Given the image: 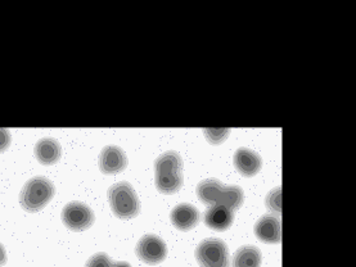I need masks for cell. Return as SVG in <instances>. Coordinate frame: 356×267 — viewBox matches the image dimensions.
Wrapping results in <instances>:
<instances>
[{
	"instance_id": "6da1fadb",
	"label": "cell",
	"mask_w": 356,
	"mask_h": 267,
	"mask_svg": "<svg viewBox=\"0 0 356 267\" xmlns=\"http://www.w3.org/2000/svg\"><path fill=\"white\" fill-rule=\"evenodd\" d=\"M197 195L207 206L221 204L237 211L242 207L245 193L237 185H224L216 179H206L197 185Z\"/></svg>"
},
{
	"instance_id": "7a4b0ae2",
	"label": "cell",
	"mask_w": 356,
	"mask_h": 267,
	"mask_svg": "<svg viewBox=\"0 0 356 267\" xmlns=\"http://www.w3.org/2000/svg\"><path fill=\"white\" fill-rule=\"evenodd\" d=\"M54 185L44 176H35L24 185L19 193V203L29 212H38L48 206L54 197Z\"/></svg>"
},
{
	"instance_id": "3957f363",
	"label": "cell",
	"mask_w": 356,
	"mask_h": 267,
	"mask_svg": "<svg viewBox=\"0 0 356 267\" xmlns=\"http://www.w3.org/2000/svg\"><path fill=\"white\" fill-rule=\"evenodd\" d=\"M111 209L121 220H130L139 215L140 203L136 189L127 181L112 185L108 189Z\"/></svg>"
},
{
	"instance_id": "277c9868",
	"label": "cell",
	"mask_w": 356,
	"mask_h": 267,
	"mask_svg": "<svg viewBox=\"0 0 356 267\" xmlns=\"http://www.w3.org/2000/svg\"><path fill=\"white\" fill-rule=\"evenodd\" d=\"M195 259L201 267H230L228 245L216 238L200 243L195 250Z\"/></svg>"
},
{
	"instance_id": "5b68a950",
	"label": "cell",
	"mask_w": 356,
	"mask_h": 267,
	"mask_svg": "<svg viewBox=\"0 0 356 267\" xmlns=\"http://www.w3.org/2000/svg\"><path fill=\"white\" fill-rule=\"evenodd\" d=\"M94 212L83 202H70L62 211V221L70 230L84 232L93 225Z\"/></svg>"
},
{
	"instance_id": "8992f818",
	"label": "cell",
	"mask_w": 356,
	"mask_h": 267,
	"mask_svg": "<svg viewBox=\"0 0 356 267\" xmlns=\"http://www.w3.org/2000/svg\"><path fill=\"white\" fill-rule=\"evenodd\" d=\"M136 252L140 261L148 265H159L166 259L168 247L160 236L147 234L136 244Z\"/></svg>"
},
{
	"instance_id": "52a82bcc",
	"label": "cell",
	"mask_w": 356,
	"mask_h": 267,
	"mask_svg": "<svg viewBox=\"0 0 356 267\" xmlns=\"http://www.w3.org/2000/svg\"><path fill=\"white\" fill-rule=\"evenodd\" d=\"M127 166L125 152L118 145H107L99 156V168L106 175H116L122 172Z\"/></svg>"
},
{
	"instance_id": "ba28073f",
	"label": "cell",
	"mask_w": 356,
	"mask_h": 267,
	"mask_svg": "<svg viewBox=\"0 0 356 267\" xmlns=\"http://www.w3.org/2000/svg\"><path fill=\"white\" fill-rule=\"evenodd\" d=\"M200 218H201V215H200L198 209L189 203L179 204L170 213V220H171L172 225L181 232H188V230L195 227L200 222Z\"/></svg>"
},
{
	"instance_id": "9c48e42d",
	"label": "cell",
	"mask_w": 356,
	"mask_h": 267,
	"mask_svg": "<svg viewBox=\"0 0 356 267\" xmlns=\"http://www.w3.org/2000/svg\"><path fill=\"white\" fill-rule=\"evenodd\" d=\"M256 236L264 243L280 244L282 241V225L278 217L265 215L254 225Z\"/></svg>"
},
{
	"instance_id": "30bf717a",
	"label": "cell",
	"mask_w": 356,
	"mask_h": 267,
	"mask_svg": "<svg viewBox=\"0 0 356 267\" xmlns=\"http://www.w3.org/2000/svg\"><path fill=\"white\" fill-rule=\"evenodd\" d=\"M234 166L246 177L254 176L263 167V159L259 153L248 148H239L234 153Z\"/></svg>"
},
{
	"instance_id": "8fae6325",
	"label": "cell",
	"mask_w": 356,
	"mask_h": 267,
	"mask_svg": "<svg viewBox=\"0 0 356 267\" xmlns=\"http://www.w3.org/2000/svg\"><path fill=\"white\" fill-rule=\"evenodd\" d=\"M234 221V211L225 206H211L204 213V224L212 230L225 232Z\"/></svg>"
},
{
	"instance_id": "7c38bea8",
	"label": "cell",
	"mask_w": 356,
	"mask_h": 267,
	"mask_svg": "<svg viewBox=\"0 0 356 267\" xmlns=\"http://www.w3.org/2000/svg\"><path fill=\"white\" fill-rule=\"evenodd\" d=\"M35 156L42 165H54L60 161L62 148L60 143L53 138H42L35 145Z\"/></svg>"
},
{
	"instance_id": "4fadbf2b",
	"label": "cell",
	"mask_w": 356,
	"mask_h": 267,
	"mask_svg": "<svg viewBox=\"0 0 356 267\" xmlns=\"http://www.w3.org/2000/svg\"><path fill=\"white\" fill-rule=\"evenodd\" d=\"M156 175L170 174V172H181L183 171V159L178 152L169 150L161 154L154 162Z\"/></svg>"
},
{
	"instance_id": "5bb4252c",
	"label": "cell",
	"mask_w": 356,
	"mask_h": 267,
	"mask_svg": "<svg viewBox=\"0 0 356 267\" xmlns=\"http://www.w3.org/2000/svg\"><path fill=\"white\" fill-rule=\"evenodd\" d=\"M261 261V252L257 247L243 245L234 254L233 267H260Z\"/></svg>"
},
{
	"instance_id": "9a60e30c",
	"label": "cell",
	"mask_w": 356,
	"mask_h": 267,
	"mask_svg": "<svg viewBox=\"0 0 356 267\" xmlns=\"http://www.w3.org/2000/svg\"><path fill=\"white\" fill-rule=\"evenodd\" d=\"M183 174L181 172H170L156 175V188L163 194H174L179 192L183 186Z\"/></svg>"
},
{
	"instance_id": "2e32d148",
	"label": "cell",
	"mask_w": 356,
	"mask_h": 267,
	"mask_svg": "<svg viewBox=\"0 0 356 267\" xmlns=\"http://www.w3.org/2000/svg\"><path fill=\"white\" fill-rule=\"evenodd\" d=\"M204 134L209 142L213 145H218L228 139L230 130L229 129H204Z\"/></svg>"
},
{
	"instance_id": "e0dca14e",
	"label": "cell",
	"mask_w": 356,
	"mask_h": 267,
	"mask_svg": "<svg viewBox=\"0 0 356 267\" xmlns=\"http://www.w3.org/2000/svg\"><path fill=\"white\" fill-rule=\"evenodd\" d=\"M265 203H266L268 209L273 211L274 213L280 215V211H282V189H280V186L273 189L272 192L268 194Z\"/></svg>"
},
{
	"instance_id": "ac0fdd59",
	"label": "cell",
	"mask_w": 356,
	"mask_h": 267,
	"mask_svg": "<svg viewBox=\"0 0 356 267\" xmlns=\"http://www.w3.org/2000/svg\"><path fill=\"white\" fill-rule=\"evenodd\" d=\"M112 266V261H111L108 254L106 253H97L93 257L88 259L85 267H111Z\"/></svg>"
},
{
	"instance_id": "d6986e66",
	"label": "cell",
	"mask_w": 356,
	"mask_h": 267,
	"mask_svg": "<svg viewBox=\"0 0 356 267\" xmlns=\"http://www.w3.org/2000/svg\"><path fill=\"white\" fill-rule=\"evenodd\" d=\"M10 134L8 130L6 129H0V153L4 152V150L8 149L9 145H10Z\"/></svg>"
},
{
	"instance_id": "ffe728a7",
	"label": "cell",
	"mask_w": 356,
	"mask_h": 267,
	"mask_svg": "<svg viewBox=\"0 0 356 267\" xmlns=\"http://www.w3.org/2000/svg\"><path fill=\"white\" fill-rule=\"evenodd\" d=\"M6 264H7V252H6L4 245L0 243V266H3Z\"/></svg>"
},
{
	"instance_id": "44dd1931",
	"label": "cell",
	"mask_w": 356,
	"mask_h": 267,
	"mask_svg": "<svg viewBox=\"0 0 356 267\" xmlns=\"http://www.w3.org/2000/svg\"><path fill=\"white\" fill-rule=\"evenodd\" d=\"M111 267H131V265H130V264H127L125 261H119V262L112 264V266Z\"/></svg>"
}]
</instances>
